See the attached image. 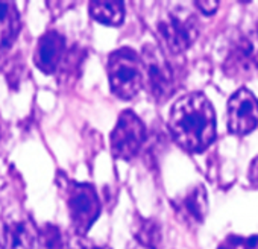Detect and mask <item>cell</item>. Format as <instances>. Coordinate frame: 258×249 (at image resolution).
<instances>
[{"mask_svg":"<svg viewBox=\"0 0 258 249\" xmlns=\"http://www.w3.org/2000/svg\"><path fill=\"white\" fill-rule=\"evenodd\" d=\"M173 140L187 152L199 154L216 140V112L204 93H190L178 99L169 115Z\"/></svg>","mask_w":258,"mask_h":249,"instance_id":"obj_1","label":"cell"},{"mask_svg":"<svg viewBox=\"0 0 258 249\" xmlns=\"http://www.w3.org/2000/svg\"><path fill=\"white\" fill-rule=\"evenodd\" d=\"M37 249H69V246L62 231L53 223H46L38 229Z\"/></svg>","mask_w":258,"mask_h":249,"instance_id":"obj_14","label":"cell"},{"mask_svg":"<svg viewBox=\"0 0 258 249\" xmlns=\"http://www.w3.org/2000/svg\"><path fill=\"white\" fill-rule=\"evenodd\" d=\"M258 127V99L247 88L237 90L228 100V131L246 136Z\"/></svg>","mask_w":258,"mask_h":249,"instance_id":"obj_7","label":"cell"},{"mask_svg":"<svg viewBox=\"0 0 258 249\" xmlns=\"http://www.w3.org/2000/svg\"><path fill=\"white\" fill-rule=\"evenodd\" d=\"M195 4L205 16L214 14L219 8V2H216V0H211V2H202V0H199V2H195Z\"/></svg>","mask_w":258,"mask_h":249,"instance_id":"obj_15","label":"cell"},{"mask_svg":"<svg viewBox=\"0 0 258 249\" xmlns=\"http://www.w3.org/2000/svg\"><path fill=\"white\" fill-rule=\"evenodd\" d=\"M134 237L137 243L145 249H158L163 240L161 226L157 220L140 217V220L136 222Z\"/></svg>","mask_w":258,"mask_h":249,"instance_id":"obj_13","label":"cell"},{"mask_svg":"<svg viewBox=\"0 0 258 249\" xmlns=\"http://www.w3.org/2000/svg\"><path fill=\"white\" fill-rule=\"evenodd\" d=\"M247 178L250 181L252 185L258 187V157H255L250 163V167H249V173H247Z\"/></svg>","mask_w":258,"mask_h":249,"instance_id":"obj_17","label":"cell"},{"mask_svg":"<svg viewBox=\"0 0 258 249\" xmlns=\"http://www.w3.org/2000/svg\"><path fill=\"white\" fill-rule=\"evenodd\" d=\"M146 142V128L131 109L121 111L109 137L111 154L117 160H133Z\"/></svg>","mask_w":258,"mask_h":249,"instance_id":"obj_6","label":"cell"},{"mask_svg":"<svg viewBox=\"0 0 258 249\" xmlns=\"http://www.w3.org/2000/svg\"><path fill=\"white\" fill-rule=\"evenodd\" d=\"M66 201L72 228L79 237H84L100 216L99 195L91 184L69 181L66 185Z\"/></svg>","mask_w":258,"mask_h":249,"instance_id":"obj_4","label":"cell"},{"mask_svg":"<svg viewBox=\"0 0 258 249\" xmlns=\"http://www.w3.org/2000/svg\"><path fill=\"white\" fill-rule=\"evenodd\" d=\"M38 229L29 219L14 217L4 225L0 247L2 249H32L37 241Z\"/></svg>","mask_w":258,"mask_h":249,"instance_id":"obj_9","label":"cell"},{"mask_svg":"<svg viewBox=\"0 0 258 249\" xmlns=\"http://www.w3.org/2000/svg\"><path fill=\"white\" fill-rule=\"evenodd\" d=\"M157 31L170 53L185 52L198 38L199 23L195 14L182 7L172 8L158 20Z\"/></svg>","mask_w":258,"mask_h":249,"instance_id":"obj_3","label":"cell"},{"mask_svg":"<svg viewBox=\"0 0 258 249\" xmlns=\"http://www.w3.org/2000/svg\"><path fill=\"white\" fill-rule=\"evenodd\" d=\"M143 72H145V87L149 96L155 102H166L176 87L173 69L161 49L154 44H146L142 50Z\"/></svg>","mask_w":258,"mask_h":249,"instance_id":"obj_5","label":"cell"},{"mask_svg":"<svg viewBox=\"0 0 258 249\" xmlns=\"http://www.w3.org/2000/svg\"><path fill=\"white\" fill-rule=\"evenodd\" d=\"M175 207L182 214L184 219L193 223H202L208 211V199H207L205 187L202 184L195 185L191 190H188L184 195V198L175 202Z\"/></svg>","mask_w":258,"mask_h":249,"instance_id":"obj_11","label":"cell"},{"mask_svg":"<svg viewBox=\"0 0 258 249\" xmlns=\"http://www.w3.org/2000/svg\"><path fill=\"white\" fill-rule=\"evenodd\" d=\"M22 29V17L14 2H0V58L16 43Z\"/></svg>","mask_w":258,"mask_h":249,"instance_id":"obj_10","label":"cell"},{"mask_svg":"<svg viewBox=\"0 0 258 249\" xmlns=\"http://www.w3.org/2000/svg\"><path fill=\"white\" fill-rule=\"evenodd\" d=\"M66 52V38L56 31H47L38 40L34 63L46 75H53Z\"/></svg>","mask_w":258,"mask_h":249,"instance_id":"obj_8","label":"cell"},{"mask_svg":"<svg viewBox=\"0 0 258 249\" xmlns=\"http://www.w3.org/2000/svg\"><path fill=\"white\" fill-rule=\"evenodd\" d=\"M90 16L105 26H120L124 20L123 2H90Z\"/></svg>","mask_w":258,"mask_h":249,"instance_id":"obj_12","label":"cell"},{"mask_svg":"<svg viewBox=\"0 0 258 249\" xmlns=\"http://www.w3.org/2000/svg\"><path fill=\"white\" fill-rule=\"evenodd\" d=\"M108 79L111 91L123 99H134L145 85L143 61L131 47H121L108 56Z\"/></svg>","mask_w":258,"mask_h":249,"instance_id":"obj_2","label":"cell"},{"mask_svg":"<svg viewBox=\"0 0 258 249\" xmlns=\"http://www.w3.org/2000/svg\"><path fill=\"white\" fill-rule=\"evenodd\" d=\"M73 249H111L105 244H97L91 240H85V238H79L75 244Z\"/></svg>","mask_w":258,"mask_h":249,"instance_id":"obj_16","label":"cell"},{"mask_svg":"<svg viewBox=\"0 0 258 249\" xmlns=\"http://www.w3.org/2000/svg\"><path fill=\"white\" fill-rule=\"evenodd\" d=\"M243 247L244 249H258V234L243 237Z\"/></svg>","mask_w":258,"mask_h":249,"instance_id":"obj_18","label":"cell"}]
</instances>
